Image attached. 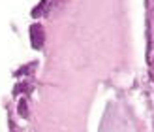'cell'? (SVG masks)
<instances>
[]
</instances>
